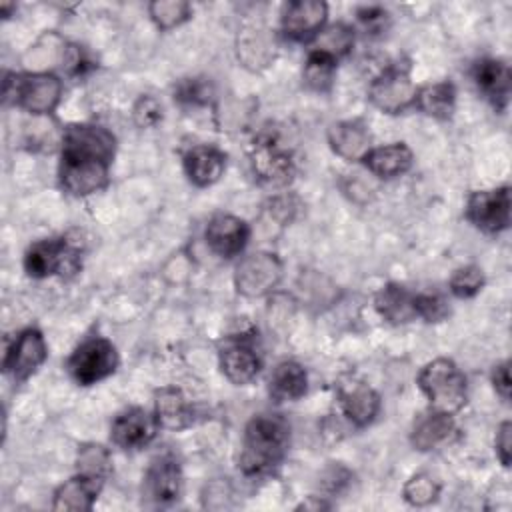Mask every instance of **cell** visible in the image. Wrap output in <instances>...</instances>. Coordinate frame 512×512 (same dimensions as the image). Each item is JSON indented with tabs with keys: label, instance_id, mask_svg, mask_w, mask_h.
<instances>
[{
	"label": "cell",
	"instance_id": "obj_1",
	"mask_svg": "<svg viewBox=\"0 0 512 512\" xmlns=\"http://www.w3.org/2000/svg\"><path fill=\"white\" fill-rule=\"evenodd\" d=\"M116 138L96 124H72L62 132L60 186L72 196H90L108 184Z\"/></svg>",
	"mask_w": 512,
	"mask_h": 512
},
{
	"label": "cell",
	"instance_id": "obj_2",
	"mask_svg": "<svg viewBox=\"0 0 512 512\" xmlns=\"http://www.w3.org/2000/svg\"><path fill=\"white\" fill-rule=\"evenodd\" d=\"M290 446V424L280 414L262 412L244 428L238 466L246 476H266L284 460Z\"/></svg>",
	"mask_w": 512,
	"mask_h": 512
},
{
	"label": "cell",
	"instance_id": "obj_3",
	"mask_svg": "<svg viewBox=\"0 0 512 512\" xmlns=\"http://www.w3.org/2000/svg\"><path fill=\"white\" fill-rule=\"evenodd\" d=\"M84 242L80 236H60L34 242L24 254V270L32 278L48 276H74L82 266Z\"/></svg>",
	"mask_w": 512,
	"mask_h": 512
},
{
	"label": "cell",
	"instance_id": "obj_4",
	"mask_svg": "<svg viewBox=\"0 0 512 512\" xmlns=\"http://www.w3.org/2000/svg\"><path fill=\"white\" fill-rule=\"evenodd\" d=\"M418 388L428 398L432 410L444 414L458 412L468 398L466 376L450 358L428 362L418 374Z\"/></svg>",
	"mask_w": 512,
	"mask_h": 512
},
{
	"label": "cell",
	"instance_id": "obj_5",
	"mask_svg": "<svg viewBox=\"0 0 512 512\" xmlns=\"http://www.w3.org/2000/svg\"><path fill=\"white\" fill-rule=\"evenodd\" d=\"M2 94L6 104L12 102L30 114L44 116L58 106L62 98V80L48 72L6 74Z\"/></svg>",
	"mask_w": 512,
	"mask_h": 512
},
{
	"label": "cell",
	"instance_id": "obj_6",
	"mask_svg": "<svg viewBox=\"0 0 512 512\" xmlns=\"http://www.w3.org/2000/svg\"><path fill=\"white\" fill-rule=\"evenodd\" d=\"M118 362V350L108 338L90 336L74 348L66 362V368L76 384L92 386L114 374Z\"/></svg>",
	"mask_w": 512,
	"mask_h": 512
},
{
	"label": "cell",
	"instance_id": "obj_7",
	"mask_svg": "<svg viewBox=\"0 0 512 512\" xmlns=\"http://www.w3.org/2000/svg\"><path fill=\"white\" fill-rule=\"evenodd\" d=\"M416 94H418V88L412 82L410 68L400 64L388 66L384 72H380L372 80L368 88L370 102L386 114H400L406 108L414 106Z\"/></svg>",
	"mask_w": 512,
	"mask_h": 512
},
{
	"label": "cell",
	"instance_id": "obj_8",
	"mask_svg": "<svg viewBox=\"0 0 512 512\" xmlns=\"http://www.w3.org/2000/svg\"><path fill=\"white\" fill-rule=\"evenodd\" d=\"M282 280V262L272 252H254L244 256L234 270V286L246 298L270 294Z\"/></svg>",
	"mask_w": 512,
	"mask_h": 512
},
{
	"label": "cell",
	"instance_id": "obj_9",
	"mask_svg": "<svg viewBox=\"0 0 512 512\" xmlns=\"http://www.w3.org/2000/svg\"><path fill=\"white\" fill-rule=\"evenodd\" d=\"M142 494L154 506H170L182 494V468L178 458L164 450L156 454L144 474Z\"/></svg>",
	"mask_w": 512,
	"mask_h": 512
},
{
	"label": "cell",
	"instance_id": "obj_10",
	"mask_svg": "<svg viewBox=\"0 0 512 512\" xmlns=\"http://www.w3.org/2000/svg\"><path fill=\"white\" fill-rule=\"evenodd\" d=\"M466 218L486 234H498L510 226V188L472 192L466 202Z\"/></svg>",
	"mask_w": 512,
	"mask_h": 512
},
{
	"label": "cell",
	"instance_id": "obj_11",
	"mask_svg": "<svg viewBox=\"0 0 512 512\" xmlns=\"http://www.w3.org/2000/svg\"><path fill=\"white\" fill-rule=\"evenodd\" d=\"M48 358V346L38 328H24L8 346L2 368L16 382L28 380Z\"/></svg>",
	"mask_w": 512,
	"mask_h": 512
},
{
	"label": "cell",
	"instance_id": "obj_12",
	"mask_svg": "<svg viewBox=\"0 0 512 512\" xmlns=\"http://www.w3.org/2000/svg\"><path fill=\"white\" fill-rule=\"evenodd\" d=\"M256 178L268 186H286L294 176L292 154L274 138H260L250 154Z\"/></svg>",
	"mask_w": 512,
	"mask_h": 512
},
{
	"label": "cell",
	"instance_id": "obj_13",
	"mask_svg": "<svg viewBox=\"0 0 512 512\" xmlns=\"http://www.w3.org/2000/svg\"><path fill=\"white\" fill-rule=\"evenodd\" d=\"M328 6L320 0H296L286 4L282 14V32L294 42H308L320 34L326 24Z\"/></svg>",
	"mask_w": 512,
	"mask_h": 512
},
{
	"label": "cell",
	"instance_id": "obj_14",
	"mask_svg": "<svg viewBox=\"0 0 512 512\" xmlns=\"http://www.w3.org/2000/svg\"><path fill=\"white\" fill-rule=\"evenodd\" d=\"M158 430L156 416L146 412L144 408H128L120 412L110 428V438L118 448L138 450L148 446Z\"/></svg>",
	"mask_w": 512,
	"mask_h": 512
},
{
	"label": "cell",
	"instance_id": "obj_15",
	"mask_svg": "<svg viewBox=\"0 0 512 512\" xmlns=\"http://www.w3.org/2000/svg\"><path fill=\"white\" fill-rule=\"evenodd\" d=\"M204 238L208 248L220 258L238 256L250 238L248 224L232 214H216L210 218L204 230Z\"/></svg>",
	"mask_w": 512,
	"mask_h": 512
},
{
	"label": "cell",
	"instance_id": "obj_16",
	"mask_svg": "<svg viewBox=\"0 0 512 512\" xmlns=\"http://www.w3.org/2000/svg\"><path fill=\"white\" fill-rule=\"evenodd\" d=\"M338 404L350 424L364 428L374 422L380 412L378 392L362 380H346L338 386Z\"/></svg>",
	"mask_w": 512,
	"mask_h": 512
},
{
	"label": "cell",
	"instance_id": "obj_17",
	"mask_svg": "<svg viewBox=\"0 0 512 512\" xmlns=\"http://www.w3.org/2000/svg\"><path fill=\"white\" fill-rule=\"evenodd\" d=\"M470 76L476 88L496 110L506 108L512 90V72L506 62L496 58H480L472 64Z\"/></svg>",
	"mask_w": 512,
	"mask_h": 512
},
{
	"label": "cell",
	"instance_id": "obj_18",
	"mask_svg": "<svg viewBox=\"0 0 512 512\" xmlns=\"http://www.w3.org/2000/svg\"><path fill=\"white\" fill-rule=\"evenodd\" d=\"M260 368L262 360L248 340H230L220 348V370L232 384H250Z\"/></svg>",
	"mask_w": 512,
	"mask_h": 512
},
{
	"label": "cell",
	"instance_id": "obj_19",
	"mask_svg": "<svg viewBox=\"0 0 512 512\" xmlns=\"http://www.w3.org/2000/svg\"><path fill=\"white\" fill-rule=\"evenodd\" d=\"M370 142L368 126L360 120H342L328 128V144L332 152L344 160H362L372 148Z\"/></svg>",
	"mask_w": 512,
	"mask_h": 512
},
{
	"label": "cell",
	"instance_id": "obj_20",
	"mask_svg": "<svg viewBox=\"0 0 512 512\" xmlns=\"http://www.w3.org/2000/svg\"><path fill=\"white\" fill-rule=\"evenodd\" d=\"M224 168H226V154L214 146L198 144L184 154V172L188 180L198 188L216 184L224 174Z\"/></svg>",
	"mask_w": 512,
	"mask_h": 512
},
{
	"label": "cell",
	"instance_id": "obj_21",
	"mask_svg": "<svg viewBox=\"0 0 512 512\" xmlns=\"http://www.w3.org/2000/svg\"><path fill=\"white\" fill-rule=\"evenodd\" d=\"M412 160H414L412 150L404 142H394V144L370 148L360 162L366 166L370 174L390 180L406 174L412 166Z\"/></svg>",
	"mask_w": 512,
	"mask_h": 512
},
{
	"label": "cell",
	"instance_id": "obj_22",
	"mask_svg": "<svg viewBox=\"0 0 512 512\" xmlns=\"http://www.w3.org/2000/svg\"><path fill=\"white\" fill-rule=\"evenodd\" d=\"M104 482L94 480L84 474H76L70 480H66L62 486L54 492L52 508L58 512H84L90 510L96 502Z\"/></svg>",
	"mask_w": 512,
	"mask_h": 512
},
{
	"label": "cell",
	"instance_id": "obj_23",
	"mask_svg": "<svg viewBox=\"0 0 512 512\" xmlns=\"http://www.w3.org/2000/svg\"><path fill=\"white\" fill-rule=\"evenodd\" d=\"M154 416L160 428L184 430L194 422V410L186 396L172 386L160 388L154 394Z\"/></svg>",
	"mask_w": 512,
	"mask_h": 512
},
{
	"label": "cell",
	"instance_id": "obj_24",
	"mask_svg": "<svg viewBox=\"0 0 512 512\" xmlns=\"http://www.w3.org/2000/svg\"><path fill=\"white\" fill-rule=\"evenodd\" d=\"M454 432H456V426H454L452 414L430 410L416 420L410 434V442L416 450L428 452L444 444Z\"/></svg>",
	"mask_w": 512,
	"mask_h": 512
},
{
	"label": "cell",
	"instance_id": "obj_25",
	"mask_svg": "<svg viewBox=\"0 0 512 512\" xmlns=\"http://www.w3.org/2000/svg\"><path fill=\"white\" fill-rule=\"evenodd\" d=\"M308 390V376L302 364L294 360H284L276 364L268 380V392L276 402L300 400Z\"/></svg>",
	"mask_w": 512,
	"mask_h": 512
},
{
	"label": "cell",
	"instance_id": "obj_26",
	"mask_svg": "<svg viewBox=\"0 0 512 512\" xmlns=\"http://www.w3.org/2000/svg\"><path fill=\"white\" fill-rule=\"evenodd\" d=\"M374 308L390 324H406L416 318L414 294L394 282L378 290L374 298Z\"/></svg>",
	"mask_w": 512,
	"mask_h": 512
},
{
	"label": "cell",
	"instance_id": "obj_27",
	"mask_svg": "<svg viewBox=\"0 0 512 512\" xmlns=\"http://www.w3.org/2000/svg\"><path fill=\"white\" fill-rule=\"evenodd\" d=\"M238 58L244 62V66L256 70L264 68L274 60L276 42L274 36L260 26L246 28L238 34Z\"/></svg>",
	"mask_w": 512,
	"mask_h": 512
},
{
	"label": "cell",
	"instance_id": "obj_28",
	"mask_svg": "<svg viewBox=\"0 0 512 512\" xmlns=\"http://www.w3.org/2000/svg\"><path fill=\"white\" fill-rule=\"evenodd\" d=\"M416 106L436 118V120H448L456 106V88L452 82H434L426 84L424 88H418L416 94Z\"/></svg>",
	"mask_w": 512,
	"mask_h": 512
},
{
	"label": "cell",
	"instance_id": "obj_29",
	"mask_svg": "<svg viewBox=\"0 0 512 512\" xmlns=\"http://www.w3.org/2000/svg\"><path fill=\"white\" fill-rule=\"evenodd\" d=\"M334 76H336V60L324 52L310 50L302 70L304 84L314 92H328L334 84Z\"/></svg>",
	"mask_w": 512,
	"mask_h": 512
},
{
	"label": "cell",
	"instance_id": "obj_30",
	"mask_svg": "<svg viewBox=\"0 0 512 512\" xmlns=\"http://www.w3.org/2000/svg\"><path fill=\"white\" fill-rule=\"evenodd\" d=\"M76 468H78V474L106 482V478L112 472L110 452L102 444H94V442L82 444L76 454Z\"/></svg>",
	"mask_w": 512,
	"mask_h": 512
},
{
	"label": "cell",
	"instance_id": "obj_31",
	"mask_svg": "<svg viewBox=\"0 0 512 512\" xmlns=\"http://www.w3.org/2000/svg\"><path fill=\"white\" fill-rule=\"evenodd\" d=\"M318 52H324L328 56H332L334 60L346 56L352 50L354 44V30L348 24H332L328 28H322L320 34L314 38Z\"/></svg>",
	"mask_w": 512,
	"mask_h": 512
},
{
	"label": "cell",
	"instance_id": "obj_32",
	"mask_svg": "<svg viewBox=\"0 0 512 512\" xmlns=\"http://www.w3.org/2000/svg\"><path fill=\"white\" fill-rule=\"evenodd\" d=\"M148 14L160 30H172L192 16V6L184 0H154L148 4Z\"/></svg>",
	"mask_w": 512,
	"mask_h": 512
},
{
	"label": "cell",
	"instance_id": "obj_33",
	"mask_svg": "<svg viewBox=\"0 0 512 512\" xmlns=\"http://www.w3.org/2000/svg\"><path fill=\"white\" fill-rule=\"evenodd\" d=\"M402 496L410 506L422 508L436 502V498L440 496V484L428 472H418L406 480L402 488Z\"/></svg>",
	"mask_w": 512,
	"mask_h": 512
},
{
	"label": "cell",
	"instance_id": "obj_34",
	"mask_svg": "<svg viewBox=\"0 0 512 512\" xmlns=\"http://www.w3.org/2000/svg\"><path fill=\"white\" fill-rule=\"evenodd\" d=\"M484 282L486 278L482 268L476 264H466L456 268L454 274L450 276V292L456 298H472L482 290Z\"/></svg>",
	"mask_w": 512,
	"mask_h": 512
},
{
	"label": "cell",
	"instance_id": "obj_35",
	"mask_svg": "<svg viewBox=\"0 0 512 512\" xmlns=\"http://www.w3.org/2000/svg\"><path fill=\"white\" fill-rule=\"evenodd\" d=\"M214 94L212 84L206 78H184L174 88V100L188 106H204Z\"/></svg>",
	"mask_w": 512,
	"mask_h": 512
},
{
	"label": "cell",
	"instance_id": "obj_36",
	"mask_svg": "<svg viewBox=\"0 0 512 512\" xmlns=\"http://www.w3.org/2000/svg\"><path fill=\"white\" fill-rule=\"evenodd\" d=\"M414 306L416 318H422L426 322H442L450 314L448 300L438 292L414 294Z\"/></svg>",
	"mask_w": 512,
	"mask_h": 512
},
{
	"label": "cell",
	"instance_id": "obj_37",
	"mask_svg": "<svg viewBox=\"0 0 512 512\" xmlns=\"http://www.w3.org/2000/svg\"><path fill=\"white\" fill-rule=\"evenodd\" d=\"M132 118L140 128H154L162 120V104L154 96H140L132 108Z\"/></svg>",
	"mask_w": 512,
	"mask_h": 512
},
{
	"label": "cell",
	"instance_id": "obj_38",
	"mask_svg": "<svg viewBox=\"0 0 512 512\" xmlns=\"http://www.w3.org/2000/svg\"><path fill=\"white\" fill-rule=\"evenodd\" d=\"M358 20L370 30V32H378L384 28V24L388 22V12L380 6H362L358 8Z\"/></svg>",
	"mask_w": 512,
	"mask_h": 512
},
{
	"label": "cell",
	"instance_id": "obj_39",
	"mask_svg": "<svg viewBox=\"0 0 512 512\" xmlns=\"http://www.w3.org/2000/svg\"><path fill=\"white\" fill-rule=\"evenodd\" d=\"M510 436H512V424L506 420V422H502V424L498 426L496 438H494L496 454H498L502 466H506V468L510 466V452H512V448H510V446H512Z\"/></svg>",
	"mask_w": 512,
	"mask_h": 512
},
{
	"label": "cell",
	"instance_id": "obj_40",
	"mask_svg": "<svg viewBox=\"0 0 512 512\" xmlns=\"http://www.w3.org/2000/svg\"><path fill=\"white\" fill-rule=\"evenodd\" d=\"M492 384L494 390L502 396V400H510V388H512V380H510V362H502L498 366H494L492 370Z\"/></svg>",
	"mask_w": 512,
	"mask_h": 512
},
{
	"label": "cell",
	"instance_id": "obj_41",
	"mask_svg": "<svg viewBox=\"0 0 512 512\" xmlns=\"http://www.w3.org/2000/svg\"><path fill=\"white\" fill-rule=\"evenodd\" d=\"M348 478H350L348 470H344L342 466H332V468L326 472V476H324V480H322V486L328 488V492H338V490L348 482Z\"/></svg>",
	"mask_w": 512,
	"mask_h": 512
}]
</instances>
